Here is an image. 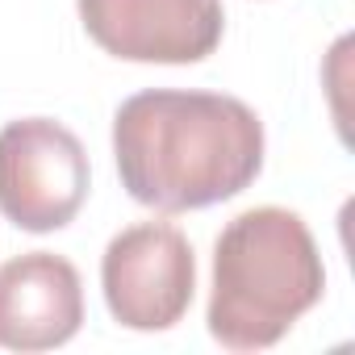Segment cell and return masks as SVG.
<instances>
[{"label": "cell", "instance_id": "obj_6", "mask_svg": "<svg viewBox=\"0 0 355 355\" xmlns=\"http://www.w3.org/2000/svg\"><path fill=\"white\" fill-rule=\"evenodd\" d=\"M84 326V284L71 259L26 251L0 263V347L55 351Z\"/></svg>", "mask_w": 355, "mask_h": 355}, {"label": "cell", "instance_id": "obj_4", "mask_svg": "<svg viewBox=\"0 0 355 355\" xmlns=\"http://www.w3.org/2000/svg\"><path fill=\"white\" fill-rule=\"evenodd\" d=\"M105 305L125 330H171L193 305L197 255L171 222H138L109 239L101 259Z\"/></svg>", "mask_w": 355, "mask_h": 355}, {"label": "cell", "instance_id": "obj_3", "mask_svg": "<svg viewBox=\"0 0 355 355\" xmlns=\"http://www.w3.org/2000/svg\"><path fill=\"white\" fill-rule=\"evenodd\" d=\"M88 150L55 117H17L0 130V214L26 234L76 222L88 201Z\"/></svg>", "mask_w": 355, "mask_h": 355}, {"label": "cell", "instance_id": "obj_1", "mask_svg": "<svg viewBox=\"0 0 355 355\" xmlns=\"http://www.w3.org/2000/svg\"><path fill=\"white\" fill-rule=\"evenodd\" d=\"M113 159L138 205L159 214L209 209L263 171V121L226 92L150 88L113 113Z\"/></svg>", "mask_w": 355, "mask_h": 355}, {"label": "cell", "instance_id": "obj_2", "mask_svg": "<svg viewBox=\"0 0 355 355\" xmlns=\"http://www.w3.org/2000/svg\"><path fill=\"white\" fill-rule=\"evenodd\" d=\"M326 293L309 226L280 205L239 214L214 243L209 334L230 351L276 347Z\"/></svg>", "mask_w": 355, "mask_h": 355}, {"label": "cell", "instance_id": "obj_5", "mask_svg": "<svg viewBox=\"0 0 355 355\" xmlns=\"http://www.w3.org/2000/svg\"><path fill=\"white\" fill-rule=\"evenodd\" d=\"M88 38L125 63H201L222 46V0H76Z\"/></svg>", "mask_w": 355, "mask_h": 355}]
</instances>
